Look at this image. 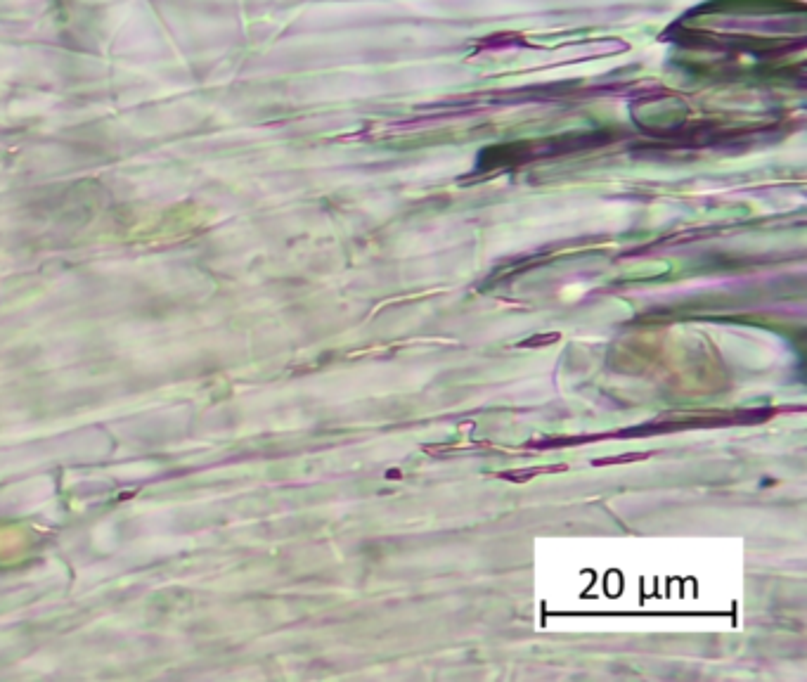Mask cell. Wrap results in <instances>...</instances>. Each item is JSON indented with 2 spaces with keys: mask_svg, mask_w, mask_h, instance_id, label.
I'll list each match as a JSON object with an SVG mask.
<instances>
[{
  "mask_svg": "<svg viewBox=\"0 0 807 682\" xmlns=\"http://www.w3.org/2000/svg\"><path fill=\"white\" fill-rule=\"evenodd\" d=\"M559 469H564V467H547V469L535 467V469H526V472H509V474H502V476H505V479H509V481H524V479H533L535 474H542V472H559Z\"/></svg>",
  "mask_w": 807,
  "mask_h": 682,
  "instance_id": "obj_1",
  "label": "cell"
},
{
  "mask_svg": "<svg viewBox=\"0 0 807 682\" xmlns=\"http://www.w3.org/2000/svg\"><path fill=\"white\" fill-rule=\"evenodd\" d=\"M561 334H545V337H531L528 341H524V346H542V344H552V341H559Z\"/></svg>",
  "mask_w": 807,
  "mask_h": 682,
  "instance_id": "obj_2",
  "label": "cell"
}]
</instances>
